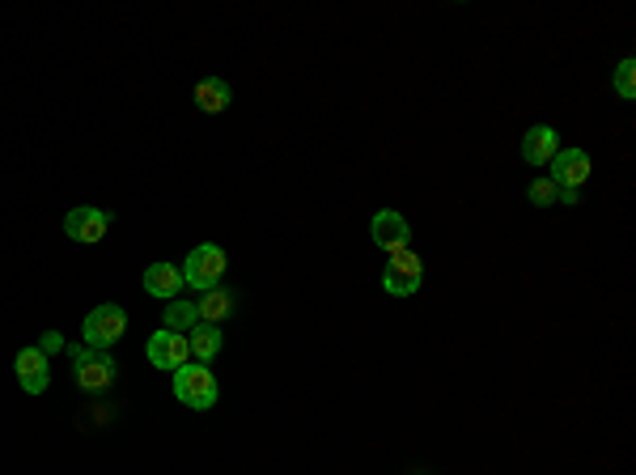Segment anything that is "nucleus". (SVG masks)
<instances>
[{
	"label": "nucleus",
	"instance_id": "nucleus-1",
	"mask_svg": "<svg viewBox=\"0 0 636 475\" xmlns=\"http://www.w3.org/2000/svg\"><path fill=\"white\" fill-rule=\"evenodd\" d=\"M217 378L208 374V365H183V369H174V399L183 403V408H191V412H208L212 403H217Z\"/></svg>",
	"mask_w": 636,
	"mask_h": 475
},
{
	"label": "nucleus",
	"instance_id": "nucleus-2",
	"mask_svg": "<svg viewBox=\"0 0 636 475\" xmlns=\"http://www.w3.org/2000/svg\"><path fill=\"white\" fill-rule=\"evenodd\" d=\"M123 327H128V314H123V306H115V302L94 306L90 314H85V323H81L85 348H94V353H106V348H111V344L123 336Z\"/></svg>",
	"mask_w": 636,
	"mask_h": 475
},
{
	"label": "nucleus",
	"instance_id": "nucleus-3",
	"mask_svg": "<svg viewBox=\"0 0 636 475\" xmlns=\"http://www.w3.org/2000/svg\"><path fill=\"white\" fill-rule=\"evenodd\" d=\"M179 272H183V285H191V289H200V293L217 289L221 276H225V251H221V246H212V242H204V246H196V251L187 255V263Z\"/></svg>",
	"mask_w": 636,
	"mask_h": 475
},
{
	"label": "nucleus",
	"instance_id": "nucleus-4",
	"mask_svg": "<svg viewBox=\"0 0 636 475\" xmlns=\"http://www.w3.org/2000/svg\"><path fill=\"white\" fill-rule=\"evenodd\" d=\"M68 361L77 365L81 391H102V386H111L115 374H119V365H115L111 353H94V348H85V344H73V348H68Z\"/></svg>",
	"mask_w": 636,
	"mask_h": 475
},
{
	"label": "nucleus",
	"instance_id": "nucleus-5",
	"mask_svg": "<svg viewBox=\"0 0 636 475\" xmlns=\"http://www.w3.org/2000/svg\"><path fill=\"white\" fill-rule=\"evenodd\" d=\"M424 285V263L416 251H391V263H386V272H382V289L391 293V297H412L416 289Z\"/></svg>",
	"mask_w": 636,
	"mask_h": 475
},
{
	"label": "nucleus",
	"instance_id": "nucleus-6",
	"mask_svg": "<svg viewBox=\"0 0 636 475\" xmlns=\"http://www.w3.org/2000/svg\"><path fill=\"white\" fill-rule=\"evenodd\" d=\"M145 357L153 369H162V374H174V369H183L191 361V344L187 336H179V331H153L149 344H145Z\"/></svg>",
	"mask_w": 636,
	"mask_h": 475
},
{
	"label": "nucleus",
	"instance_id": "nucleus-7",
	"mask_svg": "<svg viewBox=\"0 0 636 475\" xmlns=\"http://www.w3.org/2000/svg\"><path fill=\"white\" fill-rule=\"evenodd\" d=\"M106 230H111V213H102V208H90V204H81L73 208V213L64 217V234L81 242V246H94L106 238Z\"/></svg>",
	"mask_w": 636,
	"mask_h": 475
},
{
	"label": "nucleus",
	"instance_id": "nucleus-8",
	"mask_svg": "<svg viewBox=\"0 0 636 475\" xmlns=\"http://www.w3.org/2000/svg\"><path fill=\"white\" fill-rule=\"evenodd\" d=\"M369 238H374L378 251H403L412 238V225L403 213H395V208H382V213H374V221H369Z\"/></svg>",
	"mask_w": 636,
	"mask_h": 475
},
{
	"label": "nucleus",
	"instance_id": "nucleus-9",
	"mask_svg": "<svg viewBox=\"0 0 636 475\" xmlns=\"http://www.w3.org/2000/svg\"><path fill=\"white\" fill-rule=\"evenodd\" d=\"M13 369H17V382H22L26 395H43L47 386H51V361H47V353H43L39 344L22 348L17 361H13Z\"/></svg>",
	"mask_w": 636,
	"mask_h": 475
},
{
	"label": "nucleus",
	"instance_id": "nucleus-10",
	"mask_svg": "<svg viewBox=\"0 0 636 475\" xmlns=\"http://www.w3.org/2000/svg\"><path fill=\"white\" fill-rule=\"evenodd\" d=\"M547 166H552V183L569 187V191H581V183L590 179V153L586 149H560Z\"/></svg>",
	"mask_w": 636,
	"mask_h": 475
},
{
	"label": "nucleus",
	"instance_id": "nucleus-11",
	"mask_svg": "<svg viewBox=\"0 0 636 475\" xmlns=\"http://www.w3.org/2000/svg\"><path fill=\"white\" fill-rule=\"evenodd\" d=\"M556 153H560V136L547 128V123H535V128L522 136V157L530 166H547Z\"/></svg>",
	"mask_w": 636,
	"mask_h": 475
},
{
	"label": "nucleus",
	"instance_id": "nucleus-12",
	"mask_svg": "<svg viewBox=\"0 0 636 475\" xmlns=\"http://www.w3.org/2000/svg\"><path fill=\"white\" fill-rule=\"evenodd\" d=\"M183 289V272L174 263H149L145 268V293L157 297V302H174Z\"/></svg>",
	"mask_w": 636,
	"mask_h": 475
},
{
	"label": "nucleus",
	"instance_id": "nucleus-13",
	"mask_svg": "<svg viewBox=\"0 0 636 475\" xmlns=\"http://www.w3.org/2000/svg\"><path fill=\"white\" fill-rule=\"evenodd\" d=\"M187 344H191V357H196L200 365H208L225 348V336H221L217 323H196V327L187 331Z\"/></svg>",
	"mask_w": 636,
	"mask_h": 475
},
{
	"label": "nucleus",
	"instance_id": "nucleus-14",
	"mask_svg": "<svg viewBox=\"0 0 636 475\" xmlns=\"http://www.w3.org/2000/svg\"><path fill=\"white\" fill-rule=\"evenodd\" d=\"M229 102H234V90H229V81L208 77V81L196 85V107H200L204 115H221Z\"/></svg>",
	"mask_w": 636,
	"mask_h": 475
},
{
	"label": "nucleus",
	"instance_id": "nucleus-15",
	"mask_svg": "<svg viewBox=\"0 0 636 475\" xmlns=\"http://www.w3.org/2000/svg\"><path fill=\"white\" fill-rule=\"evenodd\" d=\"M229 310H234V293H229V289H221V285H217V289H208V293L200 297V302H196L200 323H221Z\"/></svg>",
	"mask_w": 636,
	"mask_h": 475
},
{
	"label": "nucleus",
	"instance_id": "nucleus-16",
	"mask_svg": "<svg viewBox=\"0 0 636 475\" xmlns=\"http://www.w3.org/2000/svg\"><path fill=\"white\" fill-rule=\"evenodd\" d=\"M200 323V314H196V302H179V297H174V302L162 310V327L166 331H179V336H187L191 327Z\"/></svg>",
	"mask_w": 636,
	"mask_h": 475
},
{
	"label": "nucleus",
	"instance_id": "nucleus-17",
	"mask_svg": "<svg viewBox=\"0 0 636 475\" xmlns=\"http://www.w3.org/2000/svg\"><path fill=\"white\" fill-rule=\"evenodd\" d=\"M615 94H620L624 102L636 98V64L632 60H624L620 68H615Z\"/></svg>",
	"mask_w": 636,
	"mask_h": 475
},
{
	"label": "nucleus",
	"instance_id": "nucleus-18",
	"mask_svg": "<svg viewBox=\"0 0 636 475\" xmlns=\"http://www.w3.org/2000/svg\"><path fill=\"white\" fill-rule=\"evenodd\" d=\"M556 183L552 179H535L530 183V204H539V208H547V204H556Z\"/></svg>",
	"mask_w": 636,
	"mask_h": 475
},
{
	"label": "nucleus",
	"instance_id": "nucleus-19",
	"mask_svg": "<svg viewBox=\"0 0 636 475\" xmlns=\"http://www.w3.org/2000/svg\"><path fill=\"white\" fill-rule=\"evenodd\" d=\"M39 348H43L47 357H51V353H60V348H64V336H60V331H47V336L39 340Z\"/></svg>",
	"mask_w": 636,
	"mask_h": 475
},
{
	"label": "nucleus",
	"instance_id": "nucleus-20",
	"mask_svg": "<svg viewBox=\"0 0 636 475\" xmlns=\"http://www.w3.org/2000/svg\"><path fill=\"white\" fill-rule=\"evenodd\" d=\"M577 200H581V196H577V191H569V187H560V191H556V204H569V208H573Z\"/></svg>",
	"mask_w": 636,
	"mask_h": 475
}]
</instances>
